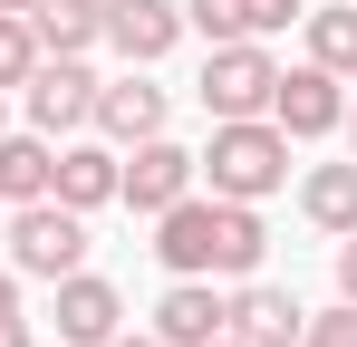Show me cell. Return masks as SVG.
Returning a JSON list of instances; mask_svg holds the SVG:
<instances>
[{
	"mask_svg": "<svg viewBox=\"0 0 357 347\" xmlns=\"http://www.w3.org/2000/svg\"><path fill=\"white\" fill-rule=\"evenodd\" d=\"M155 261H165V280H261V261H271V222H261V203H222V193H183L155 213Z\"/></svg>",
	"mask_w": 357,
	"mask_h": 347,
	"instance_id": "cell-1",
	"label": "cell"
},
{
	"mask_svg": "<svg viewBox=\"0 0 357 347\" xmlns=\"http://www.w3.org/2000/svg\"><path fill=\"white\" fill-rule=\"evenodd\" d=\"M116 328H126L116 280H97V270H68V280H59V347H107Z\"/></svg>",
	"mask_w": 357,
	"mask_h": 347,
	"instance_id": "cell-11",
	"label": "cell"
},
{
	"mask_svg": "<svg viewBox=\"0 0 357 347\" xmlns=\"http://www.w3.org/2000/svg\"><path fill=\"white\" fill-rule=\"evenodd\" d=\"M299 10H309V0H241V29H251V39H280Z\"/></svg>",
	"mask_w": 357,
	"mask_h": 347,
	"instance_id": "cell-21",
	"label": "cell"
},
{
	"mask_svg": "<svg viewBox=\"0 0 357 347\" xmlns=\"http://www.w3.org/2000/svg\"><path fill=\"white\" fill-rule=\"evenodd\" d=\"M0 222H10V203H0Z\"/></svg>",
	"mask_w": 357,
	"mask_h": 347,
	"instance_id": "cell-29",
	"label": "cell"
},
{
	"mask_svg": "<svg viewBox=\"0 0 357 347\" xmlns=\"http://www.w3.org/2000/svg\"><path fill=\"white\" fill-rule=\"evenodd\" d=\"M203 183V164H193V145H174V135H145V145H126V164H116V203L126 213H165V203H183Z\"/></svg>",
	"mask_w": 357,
	"mask_h": 347,
	"instance_id": "cell-6",
	"label": "cell"
},
{
	"mask_svg": "<svg viewBox=\"0 0 357 347\" xmlns=\"http://www.w3.org/2000/svg\"><path fill=\"white\" fill-rule=\"evenodd\" d=\"M29 68H39V39H29V20H20V10H0V97H10Z\"/></svg>",
	"mask_w": 357,
	"mask_h": 347,
	"instance_id": "cell-18",
	"label": "cell"
},
{
	"mask_svg": "<svg viewBox=\"0 0 357 347\" xmlns=\"http://www.w3.org/2000/svg\"><path fill=\"white\" fill-rule=\"evenodd\" d=\"M338 299H357V231H338Z\"/></svg>",
	"mask_w": 357,
	"mask_h": 347,
	"instance_id": "cell-23",
	"label": "cell"
},
{
	"mask_svg": "<svg viewBox=\"0 0 357 347\" xmlns=\"http://www.w3.org/2000/svg\"><path fill=\"white\" fill-rule=\"evenodd\" d=\"M183 29H203L213 49H222V39H251V29H241V0H183Z\"/></svg>",
	"mask_w": 357,
	"mask_h": 347,
	"instance_id": "cell-19",
	"label": "cell"
},
{
	"mask_svg": "<svg viewBox=\"0 0 357 347\" xmlns=\"http://www.w3.org/2000/svg\"><path fill=\"white\" fill-rule=\"evenodd\" d=\"M299 29H309V58H319V68L357 77V0H309Z\"/></svg>",
	"mask_w": 357,
	"mask_h": 347,
	"instance_id": "cell-17",
	"label": "cell"
},
{
	"mask_svg": "<svg viewBox=\"0 0 357 347\" xmlns=\"http://www.w3.org/2000/svg\"><path fill=\"white\" fill-rule=\"evenodd\" d=\"M299 289H280V280H241L232 299H222V328H232L241 347H299Z\"/></svg>",
	"mask_w": 357,
	"mask_h": 347,
	"instance_id": "cell-10",
	"label": "cell"
},
{
	"mask_svg": "<svg viewBox=\"0 0 357 347\" xmlns=\"http://www.w3.org/2000/svg\"><path fill=\"white\" fill-rule=\"evenodd\" d=\"M0 10H20V20H29V0H0Z\"/></svg>",
	"mask_w": 357,
	"mask_h": 347,
	"instance_id": "cell-26",
	"label": "cell"
},
{
	"mask_svg": "<svg viewBox=\"0 0 357 347\" xmlns=\"http://www.w3.org/2000/svg\"><path fill=\"white\" fill-rule=\"evenodd\" d=\"M222 299H232L222 280H165L155 338H165V347H213V338H222Z\"/></svg>",
	"mask_w": 357,
	"mask_h": 347,
	"instance_id": "cell-12",
	"label": "cell"
},
{
	"mask_svg": "<svg viewBox=\"0 0 357 347\" xmlns=\"http://www.w3.org/2000/svg\"><path fill=\"white\" fill-rule=\"evenodd\" d=\"M299 347H357V299L319 309V318H299Z\"/></svg>",
	"mask_w": 357,
	"mask_h": 347,
	"instance_id": "cell-20",
	"label": "cell"
},
{
	"mask_svg": "<svg viewBox=\"0 0 357 347\" xmlns=\"http://www.w3.org/2000/svg\"><path fill=\"white\" fill-rule=\"evenodd\" d=\"M0 241H10V270H20V280H49V289H59L68 270H87V213H68L59 193L10 203Z\"/></svg>",
	"mask_w": 357,
	"mask_h": 347,
	"instance_id": "cell-3",
	"label": "cell"
},
{
	"mask_svg": "<svg viewBox=\"0 0 357 347\" xmlns=\"http://www.w3.org/2000/svg\"><path fill=\"white\" fill-rule=\"evenodd\" d=\"M299 222L328 231V241L357 231V155H348V164H309V174H299Z\"/></svg>",
	"mask_w": 357,
	"mask_h": 347,
	"instance_id": "cell-15",
	"label": "cell"
},
{
	"mask_svg": "<svg viewBox=\"0 0 357 347\" xmlns=\"http://www.w3.org/2000/svg\"><path fill=\"white\" fill-rule=\"evenodd\" d=\"M20 107H29V125L59 145V135H77V125L97 116V68H87V58H39V68L20 77Z\"/></svg>",
	"mask_w": 357,
	"mask_h": 347,
	"instance_id": "cell-7",
	"label": "cell"
},
{
	"mask_svg": "<svg viewBox=\"0 0 357 347\" xmlns=\"http://www.w3.org/2000/svg\"><path fill=\"white\" fill-rule=\"evenodd\" d=\"M107 29V0H29V39L39 58H87Z\"/></svg>",
	"mask_w": 357,
	"mask_h": 347,
	"instance_id": "cell-14",
	"label": "cell"
},
{
	"mask_svg": "<svg viewBox=\"0 0 357 347\" xmlns=\"http://www.w3.org/2000/svg\"><path fill=\"white\" fill-rule=\"evenodd\" d=\"M107 145H145V135H165L174 125V87H155L145 68H126V77H97V116H87Z\"/></svg>",
	"mask_w": 357,
	"mask_h": 347,
	"instance_id": "cell-8",
	"label": "cell"
},
{
	"mask_svg": "<svg viewBox=\"0 0 357 347\" xmlns=\"http://www.w3.org/2000/svg\"><path fill=\"white\" fill-rule=\"evenodd\" d=\"M0 135H10V97H0Z\"/></svg>",
	"mask_w": 357,
	"mask_h": 347,
	"instance_id": "cell-27",
	"label": "cell"
},
{
	"mask_svg": "<svg viewBox=\"0 0 357 347\" xmlns=\"http://www.w3.org/2000/svg\"><path fill=\"white\" fill-rule=\"evenodd\" d=\"M183 39V0H107V29H97V49H116L126 68H155V58H174Z\"/></svg>",
	"mask_w": 357,
	"mask_h": 347,
	"instance_id": "cell-9",
	"label": "cell"
},
{
	"mask_svg": "<svg viewBox=\"0 0 357 347\" xmlns=\"http://www.w3.org/2000/svg\"><path fill=\"white\" fill-rule=\"evenodd\" d=\"M271 125H280L290 145L338 135V125H348V77H338V68H319V58L280 68V87H271Z\"/></svg>",
	"mask_w": 357,
	"mask_h": 347,
	"instance_id": "cell-5",
	"label": "cell"
},
{
	"mask_svg": "<svg viewBox=\"0 0 357 347\" xmlns=\"http://www.w3.org/2000/svg\"><path fill=\"white\" fill-rule=\"evenodd\" d=\"M107 347H165V338H155V328H145V338H135V328H116V338H107Z\"/></svg>",
	"mask_w": 357,
	"mask_h": 347,
	"instance_id": "cell-24",
	"label": "cell"
},
{
	"mask_svg": "<svg viewBox=\"0 0 357 347\" xmlns=\"http://www.w3.org/2000/svg\"><path fill=\"white\" fill-rule=\"evenodd\" d=\"M116 164H126V145H59V174H49V193H59L68 213H107L116 203Z\"/></svg>",
	"mask_w": 357,
	"mask_h": 347,
	"instance_id": "cell-13",
	"label": "cell"
},
{
	"mask_svg": "<svg viewBox=\"0 0 357 347\" xmlns=\"http://www.w3.org/2000/svg\"><path fill=\"white\" fill-rule=\"evenodd\" d=\"M271 87H280V58L261 49V39H222V49L203 58V77H193V97H203L213 125L222 116H271Z\"/></svg>",
	"mask_w": 357,
	"mask_h": 347,
	"instance_id": "cell-4",
	"label": "cell"
},
{
	"mask_svg": "<svg viewBox=\"0 0 357 347\" xmlns=\"http://www.w3.org/2000/svg\"><path fill=\"white\" fill-rule=\"evenodd\" d=\"M193 164H203V193H222V203H271V193H290V135L271 116H222Z\"/></svg>",
	"mask_w": 357,
	"mask_h": 347,
	"instance_id": "cell-2",
	"label": "cell"
},
{
	"mask_svg": "<svg viewBox=\"0 0 357 347\" xmlns=\"http://www.w3.org/2000/svg\"><path fill=\"white\" fill-rule=\"evenodd\" d=\"M49 174H59V145H49L39 125H10V135H0V203H39Z\"/></svg>",
	"mask_w": 357,
	"mask_h": 347,
	"instance_id": "cell-16",
	"label": "cell"
},
{
	"mask_svg": "<svg viewBox=\"0 0 357 347\" xmlns=\"http://www.w3.org/2000/svg\"><path fill=\"white\" fill-rule=\"evenodd\" d=\"M338 135H348V155H357V97H348V125H338Z\"/></svg>",
	"mask_w": 357,
	"mask_h": 347,
	"instance_id": "cell-25",
	"label": "cell"
},
{
	"mask_svg": "<svg viewBox=\"0 0 357 347\" xmlns=\"http://www.w3.org/2000/svg\"><path fill=\"white\" fill-rule=\"evenodd\" d=\"M213 347H241V338H232V328H222V338H213Z\"/></svg>",
	"mask_w": 357,
	"mask_h": 347,
	"instance_id": "cell-28",
	"label": "cell"
},
{
	"mask_svg": "<svg viewBox=\"0 0 357 347\" xmlns=\"http://www.w3.org/2000/svg\"><path fill=\"white\" fill-rule=\"evenodd\" d=\"M0 347H39L29 338V309H20V270H0Z\"/></svg>",
	"mask_w": 357,
	"mask_h": 347,
	"instance_id": "cell-22",
	"label": "cell"
}]
</instances>
